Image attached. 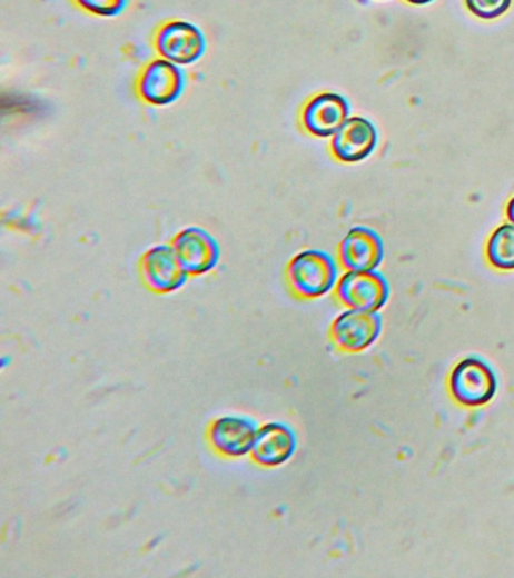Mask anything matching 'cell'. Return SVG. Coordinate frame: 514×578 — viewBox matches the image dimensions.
I'll use <instances>...</instances> for the list:
<instances>
[{
    "label": "cell",
    "mask_w": 514,
    "mask_h": 578,
    "mask_svg": "<svg viewBox=\"0 0 514 578\" xmlns=\"http://www.w3.org/2000/svg\"><path fill=\"white\" fill-rule=\"evenodd\" d=\"M297 436L295 429L286 422L270 420L258 428L250 458L255 465L265 469H276L287 465L295 457Z\"/></svg>",
    "instance_id": "cell-9"
},
{
    "label": "cell",
    "mask_w": 514,
    "mask_h": 578,
    "mask_svg": "<svg viewBox=\"0 0 514 578\" xmlns=\"http://www.w3.org/2000/svg\"><path fill=\"white\" fill-rule=\"evenodd\" d=\"M449 390L454 399L466 407H482L494 399L498 380L494 369L477 357L458 361L449 377Z\"/></svg>",
    "instance_id": "cell-2"
},
{
    "label": "cell",
    "mask_w": 514,
    "mask_h": 578,
    "mask_svg": "<svg viewBox=\"0 0 514 578\" xmlns=\"http://www.w3.org/2000/svg\"><path fill=\"white\" fill-rule=\"evenodd\" d=\"M337 297L348 309L379 312L389 300V283L374 271H347L337 283Z\"/></svg>",
    "instance_id": "cell-4"
},
{
    "label": "cell",
    "mask_w": 514,
    "mask_h": 578,
    "mask_svg": "<svg viewBox=\"0 0 514 578\" xmlns=\"http://www.w3.org/2000/svg\"><path fill=\"white\" fill-rule=\"evenodd\" d=\"M257 420L241 415H225L216 418L207 429V440L211 448L225 458L239 460L248 457L257 437Z\"/></svg>",
    "instance_id": "cell-3"
},
{
    "label": "cell",
    "mask_w": 514,
    "mask_h": 578,
    "mask_svg": "<svg viewBox=\"0 0 514 578\" xmlns=\"http://www.w3.org/2000/svg\"><path fill=\"white\" fill-rule=\"evenodd\" d=\"M185 84L186 76L181 67L159 58L140 72L138 93L148 104L169 106L180 99Z\"/></svg>",
    "instance_id": "cell-7"
},
{
    "label": "cell",
    "mask_w": 514,
    "mask_h": 578,
    "mask_svg": "<svg viewBox=\"0 0 514 578\" xmlns=\"http://www.w3.org/2000/svg\"><path fill=\"white\" fill-rule=\"evenodd\" d=\"M334 342L344 351L358 352L367 350L379 339L382 318L377 312L348 309L335 318L333 329Z\"/></svg>",
    "instance_id": "cell-10"
},
{
    "label": "cell",
    "mask_w": 514,
    "mask_h": 578,
    "mask_svg": "<svg viewBox=\"0 0 514 578\" xmlns=\"http://www.w3.org/2000/svg\"><path fill=\"white\" fill-rule=\"evenodd\" d=\"M139 270L144 283L157 295H171L189 279L172 245H157L147 250L140 258Z\"/></svg>",
    "instance_id": "cell-6"
},
{
    "label": "cell",
    "mask_w": 514,
    "mask_h": 578,
    "mask_svg": "<svg viewBox=\"0 0 514 578\" xmlns=\"http://www.w3.org/2000/svg\"><path fill=\"white\" fill-rule=\"evenodd\" d=\"M486 255L495 269L514 270V225L505 223L492 232L487 241Z\"/></svg>",
    "instance_id": "cell-14"
},
{
    "label": "cell",
    "mask_w": 514,
    "mask_h": 578,
    "mask_svg": "<svg viewBox=\"0 0 514 578\" xmlns=\"http://www.w3.org/2000/svg\"><path fill=\"white\" fill-rule=\"evenodd\" d=\"M507 219L514 225V197L507 203Z\"/></svg>",
    "instance_id": "cell-17"
},
{
    "label": "cell",
    "mask_w": 514,
    "mask_h": 578,
    "mask_svg": "<svg viewBox=\"0 0 514 578\" xmlns=\"http://www.w3.org/2000/svg\"><path fill=\"white\" fill-rule=\"evenodd\" d=\"M379 133L372 121L363 117H350L333 136L330 150L343 163H358L376 150Z\"/></svg>",
    "instance_id": "cell-13"
},
{
    "label": "cell",
    "mask_w": 514,
    "mask_h": 578,
    "mask_svg": "<svg viewBox=\"0 0 514 578\" xmlns=\"http://www.w3.org/2000/svg\"><path fill=\"white\" fill-rule=\"evenodd\" d=\"M406 2L412 3V6H427V3L433 2V0H406Z\"/></svg>",
    "instance_id": "cell-18"
},
{
    "label": "cell",
    "mask_w": 514,
    "mask_h": 578,
    "mask_svg": "<svg viewBox=\"0 0 514 578\" xmlns=\"http://www.w3.org/2000/svg\"><path fill=\"white\" fill-rule=\"evenodd\" d=\"M76 2L91 14L112 17L125 10L127 0H76Z\"/></svg>",
    "instance_id": "cell-16"
},
{
    "label": "cell",
    "mask_w": 514,
    "mask_h": 578,
    "mask_svg": "<svg viewBox=\"0 0 514 578\" xmlns=\"http://www.w3.org/2000/svg\"><path fill=\"white\" fill-rule=\"evenodd\" d=\"M172 248L189 276H204L216 269L220 248L216 238L204 228L189 227L178 232Z\"/></svg>",
    "instance_id": "cell-8"
},
{
    "label": "cell",
    "mask_w": 514,
    "mask_h": 578,
    "mask_svg": "<svg viewBox=\"0 0 514 578\" xmlns=\"http://www.w3.org/2000/svg\"><path fill=\"white\" fill-rule=\"evenodd\" d=\"M207 41L201 29L189 21H171L159 29L156 50L177 66H192L206 53Z\"/></svg>",
    "instance_id": "cell-5"
},
{
    "label": "cell",
    "mask_w": 514,
    "mask_h": 578,
    "mask_svg": "<svg viewBox=\"0 0 514 578\" xmlns=\"http://www.w3.org/2000/svg\"><path fill=\"white\" fill-rule=\"evenodd\" d=\"M384 241L372 228L355 227L339 245V262L347 271H374L384 261Z\"/></svg>",
    "instance_id": "cell-12"
},
{
    "label": "cell",
    "mask_w": 514,
    "mask_h": 578,
    "mask_svg": "<svg viewBox=\"0 0 514 578\" xmlns=\"http://www.w3.org/2000/svg\"><path fill=\"white\" fill-rule=\"evenodd\" d=\"M287 280L291 291L302 299H320L337 288V261L323 250H302L288 262Z\"/></svg>",
    "instance_id": "cell-1"
},
{
    "label": "cell",
    "mask_w": 514,
    "mask_h": 578,
    "mask_svg": "<svg viewBox=\"0 0 514 578\" xmlns=\"http://www.w3.org/2000/svg\"><path fill=\"white\" fill-rule=\"evenodd\" d=\"M350 104L339 93L323 92L313 97L302 112V124L316 138H333L347 119Z\"/></svg>",
    "instance_id": "cell-11"
},
{
    "label": "cell",
    "mask_w": 514,
    "mask_h": 578,
    "mask_svg": "<svg viewBox=\"0 0 514 578\" xmlns=\"http://www.w3.org/2000/svg\"><path fill=\"white\" fill-rule=\"evenodd\" d=\"M467 10L483 20H495L512 7V0H466Z\"/></svg>",
    "instance_id": "cell-15"
}]
</instances>
